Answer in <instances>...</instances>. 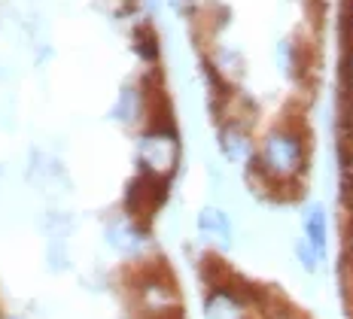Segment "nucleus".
Here are the masks:
<instances>
[{"instance_id":"f257e3e1","label":"nucleus","mask_w":353,"mask_h":319,"mask_svg":"<svg viewBox=\"0 0 353 319\" xmlns=\"http://www.w3.org/2000/svg\"><path fill=\"white\" fill-rule=\"evenodd\" d=\"M253 165L277 185V201H299L301 180L311 165V134L296 116H283L262 134Z\"/></svg>"},{"instance_id":"f03ea898","label":"nucleus","mask_w":353,"mask_h":319,"mask_svg":"<svg viewBox=\"0 0 353 319\" xmlns=\"http://www.w3.org/2000/svg\"><path fill=\"white\" fill-rule=\"evenodd\" d=\"M131 295H134V310L141 319H180L183 301L176 292L174 274L161 262H146L131 277Z\"/></svg>"},{"instance_id":"7ed1b4c3","label":"nucleus","mask_w":353,"mask_h":319,"mask_svg":"<svg viewBox=\"0 0 353 319\" xmlns=\"http://www.w3.org/2000/svg\"><path fill=\"white\" fill-rule=\"evenodd\" d=\"M180 158H183V143L176 122L146 125L143 134L137 137V167H141V174L171 183L176 170H180Z\"/></svg>"},{"instance_id":"20e7f679","label":"nucleus","mask_w":353,"mask_h":319,"mask_svg":"<svg viewBox=\"0 0 353 319\" xmlns=\"http://www.w3.org/2000/svg\"><path fill=\"white\" fill-rule=\"evenodd\" d=\"M268 292L250 286L247 280L229 271L223 283L208 286L204 295V319H253L256 307H265Z\"/></svg>"},{"instance_id":"39448f33","label":"nucleus","mask_w":353,"mask_h":319,"mask_svg":"<svg viewBox=\"0 0 353 319\" xmlns=\"http://www.w3.org/2000/svg\"><path fill=\"white\" fill-rule=\"evenodd\" d=\"M168 185L165 180H156V176H146V174H137L134 180L125 185V213H128L131 219L143 222V225H150V219L156 216L161 210V204H165L168 198Z\"/></svg>"},{"instance_id":"423d86ee","label":"nucleus","mask_w":353,"mask_h":319,"mask_svg":"<svg viewBox=\"0 0 353 319\" xmlns=\"http://www.w3.org/2000/svg\"><path fill=\"white\" fill-rule=\"evenodd\" d=\"M216 146L229 165H250L256 155V140H253V125L234 122V119H219L216 122Z\"/></svg>"},{"instance_id":"0eeeda50","label":"nucleus","mask_w":353,"mask_h":319,"mask_svg":"<svg viewBox=\"0 0 353 319\" xmlns=\"http://www.w3.org/2000/svg\"><path fill=\"white\" fill-rule=\"evenodd\" d=\"M107 243L113 247L119 256L125 258H141L143 249L150 247V234H146V225L137 219H131L128 213H122V216L110 219L107 222Z\"/></svg>"},{"instance_id":"6e6552de","label":"nucleus","mask_w":353,"mask_h":319,"mask_svg":"<svg viewBox=\"0 0 353 319\" xmlns=\"http://www.w3.org/2000/svg\"><path fill=\"white\" fill-rule=\"evenodd\" d=\"M195 225H198L201 240L213 243L219 252L232 249V243H234V222L229 216V210H223V207H216V204L201 207V210H198Z\"/></svg>"},{"instance_id":"1a4fd4ad","label":"nucleus","mask_w":353,"mask_h":319,"mask_svg":"<svg viewBox=\"0 0 353 319\" xmlns=\"http://www.w3.org/2000/svg\"><path fill=\"white\" fill-rule=\"evenodd\" d=\"M301 231H305V240L311 243V249L317 252L320 258H326L329 252V216L323 204H307L305 213H301Z\"/></svg>"},{"instance_id":"9d476101","label":"nucleus","mask_w":353,"mask_h":319,"mask_svg":"<svg viewBox=\"0 0 353 319\" xmlns=\"http://www.w3.org/2000/svg\"><path fill=\"white\" fill-rule=\"evenodd\" d=\"M113 119L122 125L146 122V98H143L141 85H122L119 98H116V107H113Z\"/></svg>"},{"instance_id":"9b49d317","label":"nucleus","mask_w":353,"mask_h":319,"mask_svg":"<svg viewBox=\"0 0 353 319\" xmlns=\"http://www.w3.org/2000/svg\"><path fill=\"white\" fill-rule=\"evenodd\" d=\"M134 52L143 58L146 64H156L159 61V34L150 21L134 28Z\"/></svg>"},{"instance_id":"f8f14e48","label":"nucleus","mask_w":353,"mask_h":319,"mask_svg":"<svg viewBox=\"0 0 353 319\" xmlns=\"http://www.w3.org/2000/svg\"><path fill=\"white\" fill-rule=\"evenodd\" d=\"M43 228H46L49 237H64V240H68V234L73 228V219L68 216V213H61V210H46V216H43Z\"/></svg>"},{"instance_id":"ddd939ff","label":"nucleus","mask_w":353,"mask_h":319,"mask_svg":"<svg viewBox=\"0 0 353 319\" xmlns=\"http://www.w3.org/2000/svg\"><path fill=\"white\" fill-rule=\"evenodd\" d=\"M338 277H341V295L353 307V249L341 252V265H338Z\"/></svg>"},{"instance_id":"4468645a","label":"nucleus","mask_w":353,"mask_h":319,"mask_svg":"<svg viewBox=\"0 0 353 319\" xmlns=\"http://www.w3.org/2000/svg\"><path fill=\"white\" fill-rule=\"evenodd\" d=\"M49 268L52 271H64L68 268V240L64 237H49Z\"/></svg>"},{"instance_id":"2eb2a0df","label":"nucleus","mask_w":353,"mask_h":319,"mask_svg":"<svg viewBox=\"0 0 353 319\" xmlns=\"http://www.w3.org/2000/svg\"><path fill=\"white\" fill-rule=\"evenodd\" d=\"M296 258H299V265H301V268H305L307 274H317V268L323 265V258L311 249V243H307L305 237H299V240H296Z\"/></svg>"},{"instance_id":"dca6fc26","label":"nucleus","mask_w":353,"mask_h":319,"mask_svg":"<svg viewBox=\"0 0 353 319\" xmlns=\"http://www.w3.org/2000/svg\"><path fill=\"white\" fill-rule=\"evenodd\" d=\"M262 319H305L299 313L296 307H290V304H271V301H265V307H262Z\"/></svg>"},{"instance_id":"f3484780","label":"nucleus","mask_w":353,"mask_h":319,"mask_svg":"<svg viewBox=\"0 0 353 319\" xmlns=\"http://www.w3.org/2000/svg\"><path fill=\"white\" fill-rule=\"evenodd\" d=\"M168 3H171L176 12H183V16H192L198 10V0H168Z\"/></svg>"},{"instance_id":"a211bd4d","label":"nucleus","mask_w":353,"mask_h":319,"mask_svg":"<svg viewBox=\"0 0 353 319\" xmlns=\"http://www.w3.org/2000/svg\"><path fill=\"white\" fill-rule=\"evenodd\" d=\"M180 319H183V316H180Z\"/></svg>"}]
</instances>
